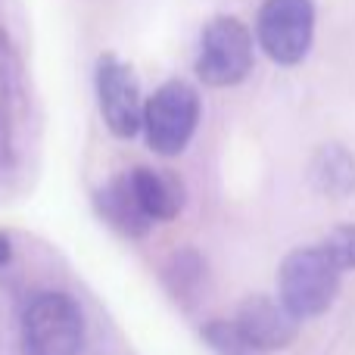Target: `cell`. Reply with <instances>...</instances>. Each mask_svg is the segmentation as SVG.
<instances>
[{"instance_id": "obj_11", "label": "cell", "mask_w": 355, "mask_h": 355, "mask_svg": "<svg viewBox=\"0 0 355 355\" xmlns=\"http://www.w3.org/2000/svg\"><path fill=\"white\" fill-rule=\"evenodd\" d=\"M6 259H10V240L6 234H0V265H6Z\"/></svg>"}, {"instance_id": "obj_9", "label": "cell", "mask_w": 355, "mask_h": 355, "mask_svg": "<svg viewBox=\"0 0 355 355\" xmlns=\"http://www.w3.org/2000/svg\"><path fill=\"white\" fill-rule=\"evenodd\" d=\"M135 196L150 221H168L181 209V184L172 175L156 172V168H135L128 175Z\"/></svg>"}, {"instance_id": "obj_6", "label": "cell", "mask_w": 355, "mask_h": 355, "mask_svg": "<svg viewBox=\"0 0 355 355\" xmlns=\"http://www.w3.org/2000/svg\"><path fill=\"white\" fill-rule=\"evenodd\" d=\"M97 97L103 119L112 135L135 137L144 128V103L141 85L131 66H125L116 56H103L97 66Z\"/></svg>"}, {"instance_id": "obj_8", "label": "cell", "mask_w": 355, "mask_h": 355, "mask_svg": "<svg viewBox=\"0 0 355 355\" xmlns=\"http://www.w3.org/2000/svg\"><path fill=\"white\" fill-rule=\"evenodd\" d=\"M97 206H100V215H103L116 231L128 234V237H141V234L153 225V221L147 218V212L141 209V202H137L128 175L106 184L97 196Z\"/></svg>"}, {"instance_id": "obj_10", "label": "cell", "mask_w": 355, "mask_h": 355, "mask_svg": "<svg viewBox=\"0 0 355 355\" xmlns=\"http://www.w3.org/2000/svg\"><path fill=\"white\" fill-rule=\"evenodd\" d=\"M321 243L327 246V252L334 256V262L343 271L355 268V225H340L327 234Z\"/></svg>"}, {"instance_id": "obj_3", "label": "cell", "mask_w": 355, "mask_h": 355, "mask_svg": "<svg viewBox=\"0 0 355 355\" xmlns=\"http://www.w3.org/2000/svg\"><path fill=\"white\" fill-rule=\"evenodd\" d=\"M252 69V35L240 19L218 16L206 25L196 53V75L212 87H231Z\"/></svg>"}, {"instance_id": "obj_7", "label": "cell", "mask_w": 355, "mask_h": 355, "mask_svg": "<svg viewBox=\"0 0 355 355\" xmlns=\"http://www.w3.org/2000/svg\"><path fill=\"white\" fill-rule=\"evenodd\" d=\"M234 331H237V337L246 343V349L275 352L296 340L300 318H296L284 302H275V300H268V296H252V300H246L243 306H240Z\"/></svg>"}, {"instance_id": "obj_4", "label": "cell", "mask_w": 355, "mask_h": 355, "mask_svg": "<svg viewBox=\"0 0 355 355\" xmlns=\"http://www.w3.org/2000/svg\"><path fill=\"white\" fill-rule=\"evenodd\" d=\"M200 122V97L184 81H168L144 106L147 144L159 156H178L190 144Z\"/></svg>"}, {"instance_id": "obj_2", "label": "cell", "mask_w": 355, "mask_h": 355, "mask_svg": "<svg viewBox=\"0 0 355 355\" xmlns=\"http://www.w3.org/2000/svg\"><path fill=\"white\" fill-rule=\"evenodd\" d=\"M85 343V318L72 296L41 293L22 315L25 355H78Z\"/></svg>"}, {"instance_id": "obj_1", "label": "cell", "mask_w": 355, "mask_h": 355, "mask_svg": "<svg viewBox=\"0 0 355 355\" xmlns=\"http://www.w3.org/2000/svg\"><path fill=\"white\" fill-rule=\"evenodd\" d=\"M340 268L334 256L327 252L324 243L296 250L284 259L281 265V302L296 315V318H315V315L327 312L340 290Z\"/></svg>"}, {"instance_id": "obj_5", "label": "cell", "mask_w": 355, "mask_h": 355, "mask_svg": "<svg viewBox=\"0 0 355 355\" xmlns=\"http://www.w3.org/2000/svg\"><path fill=\"white\" fill-rule=\"evenodd\" d=\"M259 44L281 66H296L312 47L315 6L312 0H265L259 10Z\"/></svg>"}]
</instances>
